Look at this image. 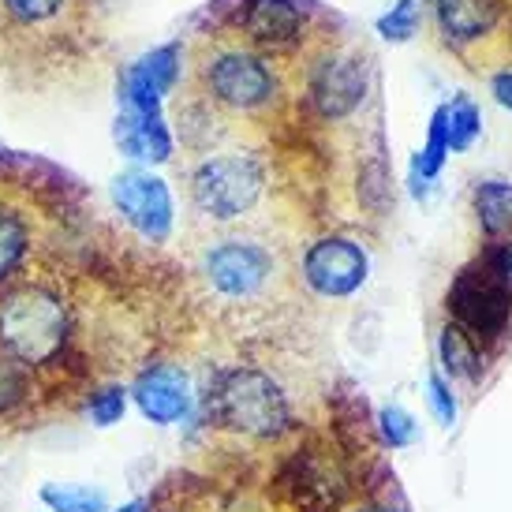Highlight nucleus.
<instances>
[{"mask_svg":"<svg viewBox=\"0 0 512 512\" xmlns=\"http://www.w3.org/2000/svg\"><path fill=\"white\" fill-rule=\"evenodd\" d=\"M243 30H247L258 45L285 49V45L299 42L303 15H299L296 0H247Z\"/></svg>","mask_w":512,"mask_h":512,"instance_id":"obj_12","label":"nucleus"},{"mask_svg":"<svg viewBox=\"0 0 512 512\" xmlns=\"http://www.w3.org/2000/svg\"><path fill=\"white\" fill-rule=\"evenodd\" d=\"M445 157H449V131H445V105H438L434 116H430L427 146L412 157V195L415 199H423L430 180H438Z\"/></svg>","mask_w":512,"mask_h":512,"instance_id":"obj_16","label":"nucleus"},{"mask_svg":"<svg viewBox=\"0 0 512 512\" xmlns=\"http://www.w3.org/2000/svg\"><path fill=\"white\" fill-rule=\"evenodd\" d=\"M262 187H266V172L251 154L206 157L191 172V202L210 221H236L251 214L255 202L262 199Z\"/></svg>","mask_w":512,"mask_h":512,"instance_id":"obj_3","label":"nucleus"},{"mask_svg":"<svg viewBox=\"0 0 512 512\" xmlns=\"http://www.w3.org/2000/svg\"><path fill=\"white\" fill-rule=\"evenodd\" d=\"M206 90L217 105H225L232 113H258L277 98V79L270 64L255 53L243 49H225L206 64Z\"/></svg>","mask_w":512,"mask_h":512,"instance_id":"obj_4","label":"nucleus"},{"mask_svg":"<svg viewBox=\"0 0 512 512\" xmlns=\"http://www.w3.org/2000/svg\"><path fill=\"white\" fill-rule=\"evenodd\" d=\"M116 146L120 154L135 157V161H150V165H165L172 157V135L161 116H116Z\"/></svg>","mask_w":512,"mask_h":512,"instance_id":"obj_13","label":"nucleus"},{"mask_svg":"<svg viewBox=\"0 0 512 512\" xmlns=\"http://www.w3.org/2000/svg\"><path fill=\"white\" fill-rule=\"evenodd\" d=\"M370 258L356 240L348 236H326L307 247L303 255V281L314 296L348 299L367 285Z\"/></svg>","mask_w":512,"mask_h":512,"instance_id":"obj_6","label":"nucleus"},{"mask_svg":"<svg viewBox=\"0 0 512 512\" xmlns=\"http://www.w3.org/2000/svg\"><path fill=\"white\" fill-rule=\"evenodd\" d=\"M359 512H397V509H389V505H363Z\"/></svg>","mask_w":512,"mask_h":512,"instance_id":"obj_29","label":"nucleus"},{"mask_svg":"<svg viewBox=\"0 0 512 512\" xmlns=\"http://www.w3.org/2000/svg\"><path fill=\"white\" fill-rule=\"evenodd\" d=\"M475 217L486 236H505L512 228V184L483 180L475 187Z\"/></svg>","mask_w":512,"mask_h":512,"instance_id":"obj_18","label":"nucleus"},{"mask_svg":"<svg viewBox=\"0 0 512 512\" xmlns=\"http://www.w3.org/2000/svg\"><path fill=\"white\" fill-rule=\"evenodd\" d=\"M72 337L68 303L45 285H19L0 296V356L15 367L57 363Z\"/></svg>","mask_w":512,"mask_h":512,"instance_id":"obj_1","label":"nucleus"},{"mask_svg":"<svg viewBox=\"0 0 512 512\" xmlns=\"http://www.w3.org/2000/svg\"><path fill=\"white\" fill-rule=\"evenodd\" d=\"M109 512H150V501L135 498V501H128V505H120V509H109Z\"/></svg>","mask_w":512,"mask_h":512,"instance_id":"obj_28","label":"nucleus"},{"mask_svg":"<svg viewBox=\"0 0 512 512\" xmlns=\"http://www.w3.org/2000/svg\"><path fill=\"white\" fill-rule=\"evenodd\" d=\"M378 434H382V441L389 449H408V445L419 438V423H415L404 408L389 404V408L378 412Z\"/></svg>","mask_w":512,"mask_h":512,"instance_id":"obj_23","label":"nucleus"},{"mask_svg":"<svg viewBox=\"0 0 512 512\" xmlns=\"http://www.w3.org/2000/svg\"><path fill=\"white\" fill-rule=\"evenodd\" d=\"M438 23L449 42H479L498 23V4L494 0H438Z\"/></svg>","mask_w":512,"mask_h":512,"instance_id":"obj_14","label":"nucleus"},{"mask_svg":"<svg viewBox=\"0 0 512 512\" xmlns=\"http://www.w3.org/2000/svg\"><path fill=\"white\" fill-rule=\"evenodd\" d=\"M273 255L251 240H225L206 255V281L217 296L251 299L270 285Z\"/></svg>","mask_w":512,"mask_h":512,"instance_id":"obj_8","label":"nucleus"},{"mask_svg":"<svg viewBox=\"0 0 512 512\" xmlns=\"http://www.w3.org/2000/svg\"><path fill=\"white\" fill-rule=\"evenodd\" d=\"M445 131H449V150L453 154H464L483 135V113H479V105L468 94H456L445 105Z\"/></svg>","mask_w":512,"mask_h":512,"instance_id":"obj_19","label":"nucleus"},{"mask_svg":"<svg viewBox=\"0 0 512 512\" xmlns=\"http://www.w3.org/2000/svg\"><path fill=\"white\" fill-rule=\"evenodd\" d=\"M206 412L217 427L240 438L273 441L292 430V404L285 389L255 367H232L217 374L214 393L206 397Z\"/></svg>","mask_w":512,"mask_h":512,"instance_id":"obj_2","label":"nucleus"},{"mask_svg":"<svg viewBox=\"0 0 512 512\" xmlns=\"http://www.w3.org/2000/svg\"><path fill=\"white\" fill-rule=\"evenodd\" d=\"M427 404L430 412L438 415L441 427H453L456 423V397H453V385L445 374H430L427 378Z\"/></svg>","mask_w":512,"mask_h":512,"instance_id":"obj_25","label":"nucleus"},{"mask_svg":"<svg viewBox=\"0 0 512 512\" xmlns=\"http://www.w3.org/2000/svg\"><path fill=\"white\" fill-rule=\"evenodd\" d=\"M30 232L23 214H15L12 206H0V281H8L19 262L27 258Z\"/></svg>","mask_w":512,"mask_h":512,"instance_id":"obj_20","label":"nucleus"},{"mask_svg":"<svg viewBox=\"0 0 512 512\" xmlns=\"http://www.w3.org/2000/svg\"><path fill=\"white\" fill-rule=\"evenodd\" d=\"M131 400L143 415L146 423L154 427H172V423H184L187 415L195 412V389L187 378L184 367L176 363H154L146 367L135 382H131Z\"/></svg>","mask_w":512,"mask_h":512,"instance_id":"obj_9","label":"nucleus"},{"mask_svg":"<svg viewBox=\"0 0 512 512\" xmlns=\"http://www.w3.org/2000/svg\"><path fill=\"white\" fill-rule=\"evenodd\" d=\"M438 356L449 378H460V382H471V385L483 378V348H479V341L471 337L468 329H460L456 322H449V326L441 329Z\"/></svg>","mask_w":512,"mask_h":512,"instance_id":"obj_15","label":"nucleus"},{"mask_svg":"<svg viewBox=\"0 0 512 512\" xmlns=\"http://www.w3.org/2000/svg\"><path fill=\"white\" fill-rule=\"evenodd\" d=\"M180 75V45H161L120 75V105L131 116H161V98Z\"/></svg>","mask_w":512,"mask_h":512,"instance_id":"obj_11","label":"nucleus"},{"mask_svg":"<svg viewBox=\"0 0 512 512\" xmlns=\"http://www.w3.org/2000/svg\"><path fill=\"white\" fill-rule=\"evenodd\" d=\"M367 98V64L344 53H329L311 72V101L326 120L352 116Z\"/></svg>","mask_w":512,"mask_h":512,"instance_id":"obj_10","label":"nucleus"},{"mask_svg":"<svg viewBox=\"0 0 512 512\" xmlns=\"http://www.w3.org/2000/svg\"><path fill=\"white\" fill-rule=\"evenodd\" d=\"M113 202L143 240L165 243L172 232V195L169 184L146 169L120 172L113 180Z\"/></svg>","mask_w":512,"mask_h":512,"instance_id":"obj_7","label":"nucleus"},{"mask_svg":"<svg viewBox=\"0 0 512 512\" xmlns=\"http://www.w3.org/2000/svg\"><path fill=\"white\" fill-rule=\"evenodd\" d=\"M494 98H498L501 109H509L512 113V72L494 75Z\"/></svg>","mask_w":512,"mask_h":512,"instance_id":"obj_27","label":"nucleus"},{"mask_svg":"<svg viewBox=\"0 0 512 512\" xmlns=\"http://www.w3.org/2000/svg\"><path fill=\"white\" fill-rule=\"evenodd\" d=\"M486 270L494 273L505 288H512V240L498 243V247L486 255Z\"/></svg>","mask_w":512,"mask_h":512,"instance_id":"obj_26","label":"nucleus"},{"mask_svg":"<svg viewBox=\"0 0 512 512\" xmlns=\"http://www.w3.org/2000/svg\"><path fill=\"white\" fill-rule=\"evenodd\" d=\"M449 307L456 314V326L468 329L475 341H498L512 318V288H505L486 270H464L453 281Z\"/></svg>","mask_w":512,"mask_h":512,"instance_id":"obj_5","label":"nucleus"},{"mask_svg":"<svg viewBox=\"0 0 512 512\" xmlns=\"http://www.w3.org/2000/svg\"><path fill=\"white\" fill-rule=\"evenodd\" d=\"M68 8V0H0V15L23 30L53 27Z\"/></svg>","mask_w":512,"mask_h":512,"instance_id":"obj_21","label":"nucleus"},{"mask_svg":"<svg viewBox=\"0 0 512 512\" xmlns=\"http://www.w3.org/2000/svg\"><path fill=\"white\" fill-rule=\"evenodd\" d=\"M128 385H101L94 397L86 400V419H90V427L98 430H109L116 427L120 419H124V412H128Z\"/></svg>","mask_w":512,"mask_h":512,"instance_id":"obj_22","label":"nucleus"},{"mask_svg":"<svg viewBox=\"0 0 512 512\" xmlns=\"http://www.w3.org/2000/svg\"><path fill=\"white\" fill-rule=\"evenodd\" d=\"M38 498L49 512H109V494L90 483H45Z\"/></svg>","mask_w":512,"mask_h":512,"instance_id":"obj_17","label":"nucleus"},{"mask_svg":"<svg viewBox=\"0 0 512 512\" xmlns=\"http://www.w3.org/2000/svg\"><path fill=\"white\" fill-rule=\"evenodd\" d=\"M415 23H419V4L415 0H397L389 15L378 19V30H382V38L389 42H408L415 34Z\"/></svg>","mask_w":512,"mask_h":512,"instance_id":"obj_24","label":"nucleus"}]
</instances>
